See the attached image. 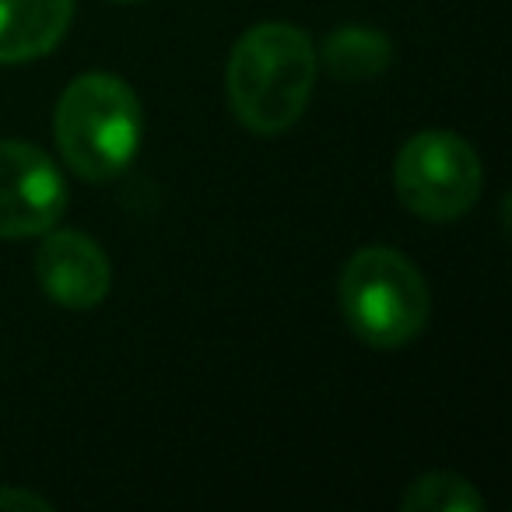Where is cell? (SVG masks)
Wrapping results in <instances>:
<instances>
[{"instance_id":"cell-1","label":"cell","mask_w":512,"mask_h":512,"mask_svg":"<svg viewBox=\"0 0 512 512\" xmlns=\"http://www.w3.org/2000/svg\"><path fill=\"white\" fill-rule=\"evenodd\" d=\"M316 88V46L299 25L264 22L235 39L225 92L235 120L260 137L285 134L302 120Z\"/></svg>"},{"instance_id":"cell-2","label":"cell","mask_w":512,"mask_h":512,"mask_svg":"<svg viewBox=\"0 0 512 512\" xmlns=\"http://www.w3.org/2000/svg\"><path fill=\"white\" fill-rule=\"evenodd\" d=\"M144 134L137 92L116 74H81L64 88L53 137L67 169L88 183H109L134 162Z\"/></svg>"},{"instance_id":"cell-3","label":"cell","mask_w":512,"mask_h":512,"mask_svg":"<svg viewBox=\"0 0 512 512\" xmlns=\"http://www.w3.org/2000/svg\"><path fill=\"white\" fill-rule=\"evenodd\" d=\"M341 313L362 344L393 351L425 330L432 295L425 274L400 249L365 246L341 274Z\"/></svg>"},{"instance_id":"cell-4","label":"cell","mask_w":512,"mask_h":512,"mask_svg":"<svg viewBox=\"0 0 512 512\" xmlns=\"http://www.w3.org/2000/svg\"><path fill=\"white\" fill-rule=\"evenodd\" d=\"M400 204L425 221H456L484 190V165L474 144L453 130H421L393 162Z\"/></svg>"},{"instance_id":"cell-5","label":"cell","mask_w":512,"mask_h":512,"mask_svg":"<svg viewBox=\"0 0 512 512\" xmlns=\"http://www.w3.org/2000/svg\"><path fill=\"white\" fill-rule=\"evenodd\" d=\"M67 183L29 141H0V239H32L64 218Z\"/></svg>"},{"instance_id":"cell-6","label":"cell","mask_w":512,"mask_h":512,"mask_svg":"<svg viewBox=\"0 0 512 512\" xmlns=\"http://www.w3.org/2000/svg\"><path fill=\"white\" fill-rule=\"evenodd\" d=\"M36 281L64 309H95L109 295L113 267L92 235L78 228H50L36 249Z\"/></svg>"},{"instance_id":"cell-7","label":"cell","mask_w":512,"mask_h":512,"mask_svg":"<svg viewBox=\"0 0 512 512\" xmlns=\"http://www.w3.org/2000/svg\"><path fill=\"white\" fill-rule=\"evenodd\" d=\"M74 0H0V64H29L60 46Z\"/></svg>"},{"instance_id":"cell-8","label":"cell","mask_w":512,"mask_h":512,"mask_svg":"<svg viewBox=\"0 0 512 512\" xmlns=\"http://www.w3.org/2000/svg\"><path fill=\"white\" fill-rule=\"evenodd\" d=\"M393 43L369 25H344L323 43V64L337 81H372L390 67Z\"/></svg>"},{"instance_id":"cell-9","label":"cell","mask_w":512,"mask_h":512,"mask_svg":"<svg viewBox=\"0 0 512 512\" xmlns=\"http://www.w3.org/2000/svg\"><path fill=\"white\" fill-rule=\"evenodd\" d=\"M404 512H484V498L467 477L449 474V470H432L407 484L400 498Z\"/></svg>"},{"instance_id":"cell-10","label":"cell","mask_w":512,"mask_h":512,"mask_svg":"<svg viewBox=\"0 0 512 512\" xmlns=\"http://www.w3.org/2000/svg\"><path fill=\"white\" fill-rule=\"evenodd\" d=\"M53 505L29 488H4L0 484V512H50Z\"/></svg>"},{"instance_id":"cell-11","label":"cell","mask_w":512,"mask_h":512,"mask_svg":"<svg viewBox=\"0 0 512 512\" xmlns=\"http://www.w3.org/2000/svg\"><path fill=\"white\" fill-rule=\"evenodd\" d=\"M120 4H134V0H120Z\"/></svg>"}]
</instances>
